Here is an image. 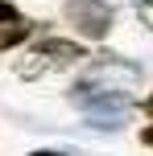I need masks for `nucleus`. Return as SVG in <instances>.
Segmentation results:
<instances>
[{"instance_id":"f257e3e1","label":"nucleus","mask_w":153,"mask_h":156,"mask_svg":"<svg viewBox=\"0 0 153 156\" xmlns=\"http://www.w3.org/2000/svg\"><path fill=\"white\" fill-rule=\"evenodd\" d=\"M66 21L75 25V33L87 41H99L112 33V4L108 0H66Z\"/></svg>"},{"instance_id":"423d86ee","label":"nucleus","mask_w":153,"mask_h":156,"mask_svg":"<svg viewBox=\"0 0 153 156\" xmlns=\"http://www.w3.org/2000/svg\"><path fill=\"white\" fill-rule=\"evenodd\" d=\"M141 140H145V144H149V148H153V123L145 127V132H141Z\"/></svg>"},{"instance_id":"6e6552de","label":"nucleus","mask_w":153,"mask_h":156,"mask_svg":"<svg viewBox=\"0 0 153 156\" xmlns=\"http://www.w3.org/2000/svg\"><path fill=\"white\" fill-rule=\"evenodd\" d=\"M33 156H62V152H33Z\"/></svg>"},{"instance_id":"39448f33","label":"nucleus","mask_w":153,"mask_h":156,"mask_svg":"<svg viewBox=\"0 0 153 156\" xmlns=\"http://www.w3.org/2000/svg\"><path fill=\"white\" fill-rule=\"evenodd\" d=\"M137 16H141V21L153 29V0H141V4H137Z\"/></svg>"},{"instance_id":"f03ea898","label":"nucleus","mask_w":153,"mask_h":156,"mask_svg":"<svg viewBox=\"0 0 153 156\" xmlns=\"http://www.w3.org/2000/svg\"><path fill=\"white\" fill-rule=\"evenodd\" d=\"M33 54H37V58H50V62H58V66L87 58L79 41H62V37H46V41H37V45H33Z\"/></svg>"},{"instance_id":"0eeeda50","label":"nucleus","mask_w":153,"mask_h":156,"mask_svg":"<svg viewBox=\"0 0 153 156\" xmlns=\"http://www.w3.org/2000/svg\"><path fill=\"white\" fill-rule=\"evenodd\" d=\"M141 107H145V115L153 119V94H149V99H145V103H141Z\"/></svg>"},{"instance_id":"7ed1b4c3","label":"nucleus","mask_w":153,"mask_h":156,"mask_svg":"<svg viewBox=\"0 0 153 156\" xmlns=\"http://www.w3.org/2000/svg\"><path fill=\"white\" fill-rule=\"evenodd\" d=\"M33 33V25L29 21H13V25H0V54L4 49H13V45H21L25 37Z\"/></svg>"},{"instance_id":"20e7f679","label":"nucleus","mask_w":153,"mask_h":156,"mask_svg":"<svg viewBox=\"0 0 153 156\" xmlns=\"http://www.w3.org/2000/svg\"><path fill=\"white\" fill-rule=\"evenodd\" d=\"M21 21V12H17V4H8V0H0V25H13Z\"/></svg>"}]
</instances>
